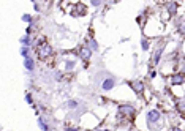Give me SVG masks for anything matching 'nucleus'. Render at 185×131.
Returning <instances> with one entry per match:
<instances>
[{"label":"nucleus","instance_id":"obj_1","mask_svg":"<svg viewBox=\"0 0 185 131\" xmlns=\"http://www.w3.org/2000/svg\"><path fill=\"white\" fill-rule=\"evenodd\" d=\"M38 54H40V57L41 58H44V57H48L49 54H51V46L48 44V41L46 40H41L40 41V44H38Z\"/></svg>","mask_w":185,"mask_h":131},{"label":"nucleus","instance_id":"obj_2","mask_svg":"<svg viewBox=\"0 0 185 131\" xmlns=\"http://www.w3.org/2000/svg\"><path fill=\"white\" fill-rule=\"evenodd\" d=\"M119 114H122V115H127V117H130L134 114V107L130 106V104H125V106H120L119 107Z\"/></svg>","mask_w":185,"mask_h":131},{"label":"nucleus","instance_id":"obj_3","mask_svg":"<svg viewBox=\"0 0 185 131\" xmlns=\"http://www.w3.org/2000/svg\"><path fill=\"white\" fill-rule=\"evenodd\" d=\"M160 117H161V114L158 112V111H149V114H147V122L149 123H154V122H158L160 120Z\"/></svg>","mask_w":185,"mask_h":131},{"label":"nucleus","instance_id":"obj_4","mask_svg":"<svg viewBox=\"0 0 185 131\" xmlns=\"http://www.w3.org/2000/svg\"><path fill=\"white\" fill-rule=\"evenodd\" d=\"M114 85H116V79H114V78H108V79L103 81L101 89H103V90H111Z\"/></svg>","mask_w":185,"mask_h":131},{"label":"nucleus","instance_id":"obj_5","mask_svg":"<svg viewBox=\"0 0 185 131\" xmlns=\"http://www.w3.org/2000/svg\"><path fill=\"white\" fill-rule=\"evenodd\" d=\"M130 87L139 95H141L142 90H144V85H142V82H139V81H133V82H130Z\"/></svg>","mask_w":185,"mask_h":131},{"label":"nucleus","instance_id":"obj_6","mask_svg":"<svg viewBox=\"0 0 185 131\" xmlns=\"http://www.w3.org/2000/svg\"><path fill=\"white\" fill-rule=\"evenodd\" d=\"M79 56H81L82 60H86V62H87V60L90 58V56H92V51L89 47H82L81 51H79Z\"/></svg>","mask_w":185,"mask_h":131},{"label":"nucleus","instance_id":"obj_7","mask_svg":"<svg viewBox=\"0 0 185 131\" xmlns=\"http://www.w3.org/2000/svg\"><path fill=\"white\" fill-rule=\"evenodd\" d=\"M184 81H185V76H184L182 73L174 74V76H172V78H171V82H172V84H182Z\"/></svg>","mask_w":185,"mask_h":131},{"label":"nucleus","instance_id":"obj_8","mask_svg":"<svg viewBox=\"0 0 185 131\" xmlns=\"http://www.w3.org/2000/svg\"><path fill=\"white\" fill-rule=\"evenodd\" d=\"M38 123H40V127H41V130H43V131H51V128L48 127L46 122H44L43 118H38Z\"/></svg>","mask_w":185,"mask_h":131},{"label":"nucleus","instance_id":"obj_9","mask_svg":"<svg viewBox=\"0 0 185 131\" xmlns=\"http://www.w3.org/2000/svg\"><path fill=\"white\" fill-rule=\"evenodd\" d=\"M24 67H25L27 70H33V60H32V58H25V60H24Z\"/></svg>","mask_w":185,"mask_h":131},{"label":"nucleus","instance_id":"obj_10","mask_svg":"<svg viewBox=\"0 0 185 131\" xmlns=\"http://www.w3.org/2000/svg\"><path fill=\"white\" fill-rule=\"evenodd\" d=\"M176 10H177V5H176L174 2H172V3H168V11H169L171 14H174Z\"/></svg>","mask_w":185,"mask_h":131},{"label":"nucleus","instance_id":"obj_11","mask_svg":"<svg viewBox=\"0 0 185 131\" xmlns=\"http://www.w3.org/2000/svg\"><path fill=\"white\" fill-rule=\"evenodd\" d=\"M161 52H163V49H157V52H155V57H154V62L155 63H158L160 62V57H161Z\"/></svg>","mask_w":185,"mask_h":131},{"label":"nucleus","instance_id":"obj_12","mask_svg":"<svg viewBox=\"0 0 185 131\" xmlns=\"http://www.w3.org/2000/svg\"><path fill=\"white\" fill-rule=\"evenodd\" d=\"M75 65H76V63L73 62V60H68V62H66V65H65V68L70 71V70H73V68H75Z\"/></svg>","mask_w":185,"mask_h":131},{"label":"nucleus","instance_id":"obj_13","mask_svg":"<svg viewBox=\"0 0 185 131\" xmlns=\"http://www.w3.org/2000/svg\"><path fill=\"white\" fill-rule=\"evenodd\" d=\"M21 56L25 57V58H29V47H22L21 49Z\"/></svg>","mask_w":185,"mask_h":131},{"label":"nucleus","instance_id":"obj_14","mask_svg":"<svg viewBox=\"0 0 185 131\" xmlns=\"http://www.w3.org/2000/svg\"><path fill=\"white\" fill-rule=\"evenodd\" d=\"M21 43H22V44H24V46L27 47V46L30 44V38H29V36H24V38H21Z\"/></svg>","mask_w":185,"mask_h":131},{"label":"nucleus","instance_id":"obj_15","mask_svg":"<svg viewBox=\"0 0 185 131\" xmlns=\"http://www.w3.org/2000/svg\"><path fill=\"white\" fill-rule=\"evenodd\" d=\"M68 106L73 109V107H78V101H75V100H70L68 101Z\"/></svg>","mask_w":185,"mask_h":131},{"label":"nucleus","instance_id":"obj_16","mask_svg":"<svg viewBox=\"0 0 185 131\" xmlns=\"http://www.w3.org/2000/svg\"><path fill=\"white\" fill-rule=\"evenodd\" d=\"M141 46H142V49H144V51H147V49H149V43H147V40H142Z\"/></svg>","mask_w":185,"mask_h":131},{"label":"nucleus","instance_id":"obj_17","mask_svg":"<svg viewBox=\"0 0 185 131\" xmlns=\"http://www.w3.org/2000/svg\"><path fill=\"white\" fill-rule=\"evenodd\" d=\"M22 21H25V22H30V21H32V16H30V14H24V16H22Z\"/></svg>","mask_w":185,"mask_h":131},{"label":"nucleus","instance_id":"obj_18","mask_svg":"<svg viewBox=\"0 0 185 131\" xmlns=\"http://www.w3.org/2000/svg\"><path fill=\"white\" fill-rule=\"evenodd\" d=\"M25 100H27V103H29V104H32V103H33V101H32V95H30V93H27Z\"/></svg>","mask_w":185,"mask_h":131},{"label":"nucleus","instance_id":"obj_19","mask_svg":"<svg viewBox=\"0 0 185 131\" xmlns=\"http://www.w3.org/2000/svg\"><path fill=\"white\" fill-rule=\"evenodd\" d=\"M92 5L93 7H98V5H101V0H92Z\"/></svg>","mask_w":185,"mask_h":131},{"label":"nucleus","instance_id":"obj_20","mask_svg":"<svg viewBox=\"0 0 185 131\" xmlns=\"http://www.w3.org/2000/svg\"><path fill=\"white\" fill-rule=\"evenodd\" d=\"M90 44H92L93 49H97V43H95V41H90Z\"/></svg>","mask_w":185,"mask_h":131},{"label":"nucleus","instance_id":"obj_21","mask_svg":"<svg viewBox=\"0 0 185 131\" xmlns=\"http://www.w3.org/2000/svg\"><path fill=\"white\" fill-rule=\"evenodd\" d=\"M66 131H78V128H66Z\"/></svg>","mask_w":185,"mask_h":131},{"label":"nucleus","instance_id":"obj_22","mask_svg":"<svg viewBox=\"0 0 185 131\" xmlns=\"http://www.w3.org/2000/svg\"><path fill=\"white\" fill-rule=\"evenodd\" d=\"M101 131H108V130H101Z\"/></svg>","mask_w":185,"mask_h":131}]
</instances>
